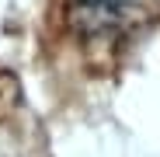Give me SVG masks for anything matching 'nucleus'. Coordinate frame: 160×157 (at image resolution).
<instances>
[{
	"mask_svg": "<svg viewBox=\"0 0 160 157\" xmlns=\"http://www.w3.org/2000/svg\"><path fill=\"white\" fill-rule=\"evenodd\" d=\"M146 11V0H63L66 24L80 39H108L132 28Z\"/></svg>",
	"mask_w": 160,
	"mask_h": 157,
	"instance_id": "obj_1",
	"label": "nucleus"
}]
</instances>
